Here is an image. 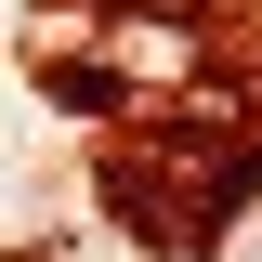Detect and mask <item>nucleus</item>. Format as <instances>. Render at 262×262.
Returning a JSON list of instances; mask_svg holds the SVG:
<instances>
[{
  "mask_svg": "<svg viewBox=\"0 0 262 262\" xmlns=\"http://www.w3.org/2000/svg\"><path fill=\"white\" fill-rule=\"evenodd\" d=\"M236 262H262V236H249V249H236Z\"/></svg>",
  "mask_w": 262,
  "mask_h": 262,
  "instance_id": "f03ea898",
  "label": "nucleus"
},
{
  "mask_svg": "<svg viewBox=\"0 0 262 262\" xmlns=\"http://www.w3.org/2000/svg\"><path fill=\"white\" fill-rule=\"evenodd\" d=\"M249 170L262 158L236 144V131H131L118 158H105V196H118L158 249H196V236L249 196Z\"/></svg>",
  "mask_w": 262,
  "mask_h": 262,
  "instance_id": "f257e3e1",
  "label": "nucleus"
}]
</instances>
